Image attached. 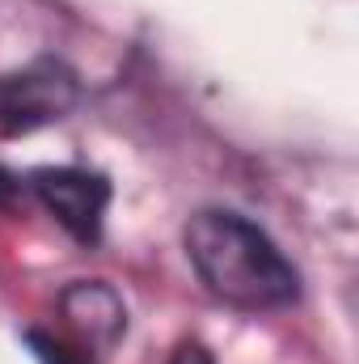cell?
Returning <instances> with one entry per match:
<instances>
[{"instance_id": "obj_1", "label": "cell", "mask_w": 359, "mask_h": 364, "mask_svg": "<svg viewBox=\"0 0 359 364\" xmlns=\"http://www.w3.org/2000/svg\"><path fill=\"white\" fill-rule=\"evenodd\" d=\"M186 259L211 296L237 309H279L300 296V275L258 225L237 212L203 208L186 225Z\"/></svg>"}, {"instance_id": "obj_2", "label": "cell", "mask_w": 359, "mask_h": 364, "mask_svg": "<svg viewBox=\"0 0 359 364\" xmlns=\"http://www.w3.org/2000/svg\"><path fill=\"white\" fill-rule=\"evenodd\" d=\"M72 102H77V77L55 60H38L13 77H0V132L21 136L47 127L64 119Z\"/></svg>"}, {"instance_id": "obj_3", "label": "cell", "mask_w": 359, "mask_h": 364, "mask_svg": "<svg viewBox=\"0 0 359 364\" xmlns=\"http://www.w3.org/2000/svg\"><path fill=\"white\" fill-rule=\"evenodd\" d=\"M30 186L43 199V208L77 242L93 246L101 237V220H106V208H110V182L101 174L77 170V166H55V170H34Z\"/></svg>"}, {"instance_id": "obj_4", "label": "cell", "mask_w": 359, "mask_h": 364, "mask_svg": "<svg viewBox=\"0 0 359 364\" xmlns=\"http://www.w3.org/2000/svg\"><path fill=\"white\" fill-rule=\"evenodd\" d=\"M60 305H64V314L72 318V326H77L81 335H89V343H97V348H110V343L127 331V309H123V301H118L106 284H97V279H77V284L60 296Z\"/></svg>"}, {"instance_id": "obj_5", "label": "cell", "mask_w": 359, "mask_h": 364, "mask_svg": "<svg viewBox=\"0 0 359 364\" xmlns=\"http://www.w3.org/2000/svg\"><path fill=\"white\" fill-rule=\"evenodd\" d=\"M26 339H30V348H34L38 364H89L85 356H77V348H68V343H64V339H55V335L30 331Z\"/></svg>"}, {"instance_id": "obj_6", "label": "cell", "mask_w": 359, "mask_h": 364, "mask_svg": "<svg viewBox=\"0 0 359 364\" xmlns=\"http://www.w3.org/2000/svg\"><path fill=\"white\" fill-rule=\"evenodd\" d=\"M170 364H216V360H211V352L203 343H182L178 352L170 356Z\"/></svg>"}, {"instance_id": "obj_7", "label": "cell", "mask_w": 359, "mask_h": 364, "mask_svg": "<svg viewBox=\"0 0 359 364\" xmlns=\"http://www.w3.org/2000/svg\"><path fill=\"white\" fill-rule=\"evenodd\" d=\"M13 195H17V178L0 166V208H9V203H13Z\"/></svg>"}]
</instances>
